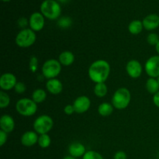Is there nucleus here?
Masks as SVG:
<instances>
[{"instance_id": "nucleus-25", "label": "nucleus", "mask_w": 159, "mask_h": 159, "mask_svg": "<svg viewBox=\"0 0 159 159\" xmlns=\"http://www.w3.org/2000/svg\"><path fill=\"white\" fill-rule=\"evenodd\" d=\"M10 103V98L9 95L2 90L0 92V108L4 109L9 107Z\"/></svg>"}, {"instance_id": "nucleus-15", "label": "nucleus", "mask_w": 159, "mask_h": 159, "mask_svg": "<svg viewBox=\"0 0 159 159\" xmlns=\"http://www.w3.org/2000/svg\"><path fill=\"white\" fill-rule=\"evenodd\" d=\"M68 153L69 155L74 157V158H80V157H83L85 152H87L86 148H85V145L80 142H73L68 146Z\"/></svg>"}, {"instance_id": "nucleus-27", "label": "nucleus", "mask_w": 159, "mask_h": 159, "mask_svg": "<svg viewBox=\"0 0 159 159\" xmlns=\"http://www.w3.org/2000/svg\"><path fill=\"white\" fill-rule=\"evenodd\" d=\"M82 159H104L101 154L96 151L89 150L85 152V155L82 157Z\"/></svg>"}, {"instance_id": "nucleus-4", "label": "nucleus", "mask_w": 159, "mask_h": 159, "mask_svg": "<svg viewBox=\"0 0 159 159\" xmlns=\"http://www.w3.org/2000/svg\"><path fill=\"white\" fill-rule=\"evenodd\" d=\"M37 40L36 33L30 28H25L21 30L16 37V44L20 48H30L34 44Z\"/></svg>"}, {"instance_id": "nucleus-21", "label": "nucleus", "mask_w": 159, "mask_h": 159, "mask_svg": "<svg viewBox=\"0 0 159 159\" xmlns=\"http://www.w3.org/2000/svg\"><path fill=\"white\" fill-rule=\"evenodd\" d=\"M146 89L150 94L154 95L159 91V83L157 79L149 78L146 82Z\"/></svg>"}, {"instance_id": "nucleus-24", "label": "nucleus", "mask_w": 159, "mask_h": 159, "mask_svg": "<svg viewBox=\"0 0 159 159\" xmlns=\"http://www.w3.org/2000/svg\"><path fill=\"white\" fill-rule=\"evenodd\" d=\"M51 139L48 134H41L39 136L37 144H38V145L40 146L41 148H48L51 145Z\"/></svg>"}, {"instance_id": "nucleus-17", "label": "nucleus", "mask_w": 159, "mask_h": 159, "mask_svg": "<svg viewBox=\"0 0 159 159\" xmlns=\"http://www.w3.org/2000/svg\"><path fill=\"white\" fill-rule=\"evenodd\" d=\"M47 90L52 95H58L63 90V84L59 79H49L46 82Z\"/></svg>"}, {"instance_id": "nucleus-38", "label": "nucleus", "mask_w": 159, "mask_h": 159, "mask_svg": "<svg viewBox=\"0 0 159 159\" xmlns=\"http://www.w3.org/2000/svg\"><path fill=\"white\" fill-rule=\"evenodd\" d=\"M57 1L60 2H62V3H65V2H67L68 0H57Z\"/></svg>"}, {"instance_id": "nucleus-35", "label": "nucleus", "mask_w": 159, "mask_h": 159, "mask_svg": "<svg viewBox=\"0 0 159 159\" xmlns=\"http://www.w3.org/2000/svg\"><path fill=\"white\" fill-rule=\"evenodd\" d=\"M153 102L157 107L159 108V91L153 96Z\"/></svg>"}, {"instance_id": "nucleus-32", "label": "nucleus", "mask_w": 159, "mask_h": 159, "mask_svg": "<svg viewBox=\"0 0 159 159\" xmlns=\"http://www.w3.org/2000/svg\"><path fill=\"white\" fill-rule=\"evenodd\" d=\"M18 25L23 29H25L27 25H29V20H26L24 17H21L20 19H19L18 20Z\"/></svg>"}, {"instance_id": "nucleus-28", "label": "nucleus", "mask_w": 159, "mask_h": 159, "mask_svg": "<svg viewBox=\"0 0 159 159\" xmlns=\"http://www.w3.org/2000/svg\"><path fill=\"white\" fill-rule=\"evenodd\" d=\"M147 41L150 45L156 46L157 43L159 42L158 34H155V33H151V34H149L147 37Z\"/></svg>"}, {"instance_id": "nucleus-30", "label": "nucleus", "mask_w": 159, "mask_h": 159, "mask_svg": "<svg viewBox=\"0 0 159 159\" xmlns=\"http://www.w3.org/2000/svg\"><path fill=\"white\" fill-rule=\"evenodd\" d=\"M26 89V86L23 82H17L15 88H14V90L16 93L18 94H23Z\"/></svg>"}, {"instance_id": "nucleus-7", "label": "nucleus", "mask_w": 159, "mask_h": 159, "mask_svg": "<svg viewBox=\"0 0 159 159\" xmlns=\"http://www.w3.org/2000/svg\"><path fill=\"white\" fill-rule=\"evenodd\" d=\"M54 126L53 119L48 115H41L38 116L34 122V131L39 135L45 134L50 132Z\"/></svg>"}, {"instance_id": "nucleus-34", "label": "nucleus", "mask_w": 159, "mask_h": 159, "mask_svg": "<svg viewBox=\"0 0 159 159\" xmlns=\"http://www.w3.org/2000/svg\"><path fill=\"white\" fill-rule=\"evenodd\" d=\"M64 112L67 115H71L73 113H75V109L73 105H67L64 109Z\"/></svg>"}, {"instance_id": "nucleus-39", "label": "nucleus", "mask_w": 159, "mask_h": 159, "mask_svg": "<svg viewBox=\"0 0 159 159\" xmlns=\"http://www.w3.org/2000/svg\"><path fill=\"white\" fill-rule=\"evenodd\" d=\"M2 2H9L12 1V0H2Z\"/></svg>"}, {"instance_id": "nucleus-1", "label": "nucleus", "mask_w": 159, "mask_h": 159, "mask_svg": "<svg viewBox=\"0 0 159 159\" xmlns=\"http://www.w3.org/2000/svg\"><path fill=\"white\" fill-rule=\"evenodd\" d=\"M110 73V65L106 60L95 61L88 70L89 79L95 83H102L108 79Z\"/></svg>"}, {"instance_id": "nucleus-19", "label": "nucleus", "mask_w": 159, "mask_h": 159, "mask_svg": "<svg viewBox=\"0 0 159 159\" xmlns=\"http://www.w3.org/2000/svg\"><path fill=\"white\" fill-rule=\"evenodd\" d=\"M143 28H144V26H143L142 21L139 20H133L128 25L129 32L134 35H138L140 33L142 32Z\"/></svg>"}, {"instance_id": "nucleus-5", "label": "nucleus", "mask_w": 159, "mask_h": 159, "mask_svg": "<svg viewBox=\"0 0 159 159\" xmlns=\"http://www.w3.org/2000/svg\"><path fill=\"white\" fill-rule=\"evenodd\" d=\"M16 110L17 113L23 116H34L37 111V104L29 98H23L19 99L16 103Z\"/></svg>"}, {"instance_id": "nucleus-6", "label": "nucleus", "mask_w": 159, "mask_h": 159, "mask_svg": "<svg viewBox=\"0 0 159 159\" xmlns=\"http://www.w3.org/2000/svg\"><path fill=\"white\" fill-rule=\"evenodd\" d=\"M41 71L43 77L48 80L56 79L61 71V64L56 59H48L43 63Z\"/></svg>"}, {"instance_id": "nucleus-29", "label": "nucleus", "mask_w": 159, "mask_h": 159, "mask_svg": "<svg viewBox=\"0 0 159 159\" xmlns=\"http://www.w3.org/2000/svg\"><path fill=\"white\" fill-rule=\"evenodd\" d=\"M37 67H38V59L36 56H32L29 62L30 71L33 73H35L37 70Z\"/></svg>"}, {"instance_id": "nucleus-16", "label": "nucleus", "mask_w": 159, "mask_h": 159, "mask_svg": "<svg viewBox=\"0 0 159 159\" xmlns=\"http://www.w3.org/2000/svg\"><path fill=\"white\" fill-rule=\"evenodd\" d=\"M0 128L6 133H11L15 128L14 119L9 114H4L0 118Z\"/></svg>"}, {"instance_id": "nucleus-20", "label": "nucleus", "mask_w": 159, "mask_h": 159, "mask_svg": "<svg viewBox=\"0 0 159 159\" xmlns=\"http://www.w3.org/2000/svg\"><path fill=\"white\" fill-rule=\"evenodd\" d=\"M113 106L110 102H102L98 107V113L102 116H109L113 113Z\"/></svg>"}, {"instance_id": "nucleus-23", "label": "nucleus", "mask_w": 159, "mask_h": 159, "mask_svg": "<svg viewBox=\"0 0 159 159\" xmlns=\"http://www.w3.org/2000/svg\"><path fill=\"white\" fill-rule=\"evenodd\" d=\"M108 93V89L105 82L102 83H96L94 87V93L97 97L102 98L106 96Z\"/></svg>"}, {"instance_id": "nucleus-14", "label": "nucleus", "mask_w": 159, "mask_h": 159, "mask_svg": "<svg viewBox=\"0 0 159 159\" xmlns=\"http://www.w3.org/2000/svg\"><path fill=\"white\" fill-rule=\"evenodd\" d=\"M38 134L35 131H26L21 136V144L25 147H32L38 142Z\"/></svg>"}, {"instance_id": "nucleus-40", "label": "nucleus", "mask_w": 159, "mask_h": 159, "mask_svg": "<svg viewBox=\"0 0 159 159\" xmlns=\"http://www.w3.org/2000/svg\"><path fill=\"white\" fill-rule=\"evenodd\" d=\"M158 79V83H159V77H158V79Z\"/></svg>"}, {"instance_id": "nucleus-22", "label": "nucleus", "mask_w": 159, "mask_h": 159, "mask_svg": "<svg viewBox=\"0 0 159 159\" xmlns=\"http://www.w3.org/2000/svg\"><path fill=\"white\" fill-rule=\"evenodd\" d=\"M47 93L42 89H35L32 93V99L36 103H41L46 99Z\"/></svg>"}, {"instance_id": "nucleus-9", "label": "nucleus", "mask_w": 159, "mask_h": 159, "mask_svg": "<svg viewBox=\"0 0 159 159\" xmlns=\"http://www.w3.org/2000/svg\"><path fill=\"white\" fill-rule=\"evenodd\" d=\"M45 17L40 12H35L29 18V26L34 32H39L44 27Z\"/></svg>"}, {"instance_id": "nucleus-18", "label": "nucleus", "mask_w": 159, "mask_h": 159, "mask_svg": "<svg viewBox=\"0 0 159 159\" xmlns=\"http://www.w3.org/2000/svg\"><path fill=\"white\" fill-rule=\"evenodd\" d=\"M58 61L61 64V65H64V66H69V65H72L74 63L75 55L71 51H63L59 55Z\"/></svg>"}, {"instance_id": "nucleus-33", "label": "nucleus", "mask_w": 159, "mask_h": 159, "mask_svg": "<svg viewBox=\"0 0 159 159\" xmlns=\"http://www.w3.org/2000/svg\"><path fill=\"white\" fill-rule=\"evenodd\" d=\"M127 154L125 153L123 151H119V152H116L115 153L114 157H113V159H127Z\"/></svg>"}, {"instance_id": "nucleus-3", "label": "nucleus", "mask_w": 159, "mask_h": 159, "mask_svg": "<svg viewBox=\"0 0 159 159\" xmlns=\"http://www.w3.org/2000/svg\"><path fill=\"white\" fill-rule=\"evenodd\" d=\"M131 94L127 88H120L115 91L112 97V105L117 110H124L130 104Z\"/></svg>"}, {"instance_id": "nucleus-8", "label": "nucleus", "mask_w": 159, "mask_h": 159, "mask_svg": "<svg viewBox=\"0 0 159 159\" xmlns=\"http://www.w3.org/2000/svg\"><path fill=\"white\" fill-rule=\"evenodd\" d=\"M144 70L150 78L158 79L159 77V55H153L149 57L145 62Z\"/></svg>"}, {"instance_id": "nucleus-11", "label": "nucleus", "mask_w": 159, "mask_h": 159, "mask_svg": "<svg viewBox=\"0 0 159 159\" xmlns=\"http://www.w3.org/2000/svg\"><path fill=\"white\" fill-rule=\"evenodd\" d=\"M75 112L77 113H84L89 110L91 106V100L86 96H80L75 99L73 102Z\"/></svg>"}, {"instance_id": "nucleus-2", "label": "nucleus", "mask_w": 159, "mask_h": 159, "mask_svg": "<svg viewBox=\"0 0 159 159\" xmlns=\"http://www.w3.org/2000/svg\"><path fill=\"white\" fill-rule=\"evenodd\" d=\"M40 12L45 18L55 20L61 16V6L56 0H44L40 4Z\"/></svg>"}, {"instance_id": "nucleus-10", "label": "nucleus", "mask_w": 159, "mask_h": 159, "mask_svg": "<svg viewBox=\"0 0 159 159\" xmlns=\"http://www.w3.org/2000/svg\"><path fill=\"white\" fill-rule=\"evenodd\" d=\"M17 83L16 77L12 73H4L0 77V88L2 91H9L15 88Z\"/></svg>"}, {"instance_id": "nucleus-37", "label": "nucleus", "mask_w": 159, "mask_h": 159, "mask_svg": "<svg viewBox=\"0 0 159 159\" xmlns=\"http://www.w3.org/2000/svg\"><path fill=\"white\" fill-rule=\"evenodd\" d=\"M155 50H156L157 53H158V54L159 55V42L158 43H157L156 46H155Z\"/></svg>"}, {"instance_id": "nucleus-26", "label": "nucleus", "mask_w": 159, "mask_h": 159, "mask_svg": "<svg viewBox=\"0 0 159 159\" xmlns=\"http://www.w3.org/2000/svg\"><path fill=\"white\" fill-rule=\"evenodd\" d=\"M71 23H72V20L70 17L68 16L61 17L57 20V26L62 29H67V28L70 27L71 26Z\"/></svg>"}, {"instance_id": "nucleus-36", "label": "nucleus", "mask_w": 159, "mask_h": 159, "mask_svg": "<svg viewBox=\"0 0 159 159\" xmlns=\"http://www.w3.org/2000/svg\"><path fill=\"white\" fill-rule=\"evenodd\" d=\"M63 159H77V158H74V157L71 156V155H67V156L64 157Z\"/></svg>"}, {"instance_id": "nucleus-31", "label": "nucleus", "mask_w": 159, "mask_h": 159, "mask_svg": "<svg viewBox=\"0 0 159 159\" xmlns=\"http://www.w3.org/2000/svg\"><path fill=\"white\" fill-rule=\"evenodd\" d=\"M7 141V133L0 130V146L2 147Z\"/></svg>"}, {"instance_id": "nucleus-12", "label": "nucleus", "mask_w": 159, "mask_h": 159, "mask_svg": "<svg viewBox=\"0 0 159 159\" xmlns=\"http://www.w3.org/2000/svg\"><path fill=\"white\" fill-rule=\"evenodd\" d=\"M126 71L128 75L132 79H138L141 75L143 67L138 60H130L126 65Z\"/></svg>"}, {"instance_id": "nucleus-13", "label": "nucleus", "mask_w": 159, "mask_h": 159, "mask_svg": "<svg viewBox=\"0 0 159 159\" xmlns=\"http://www.w3.org/2000/svg\"><path fill=\"white\" fill-rule=\"evenodd\" d=\"M142 23L146 30H155L159 27V16L155 13L149 14L144 17Z\"/></svg>"}]
</instances>
